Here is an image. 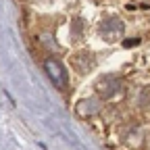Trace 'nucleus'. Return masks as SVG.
I'll return each instance as SVG.
<instances>
[{
  "label": "nucleus",
  "mask_w": 150,
  "mask_h": 150,
  "mask_svg": "<svg viewBox=\"0 0 150 150\" xmlns=\"http://www.w3.org/2000/svg\"><path fill=\"white\" fill-rule=\"evenodd\" d=\"M44 69H46V73L50 75V79H52V83H54L56 88H65V86H67V73H65L63 65L56 61V59H46Z\"/></svg>",
  "instance_id": "nucleus-1"
}]
</instances>
